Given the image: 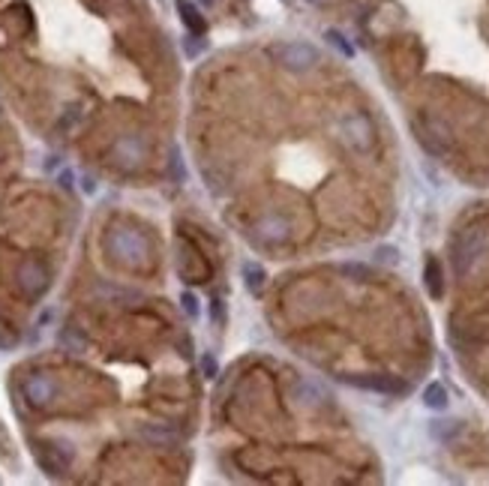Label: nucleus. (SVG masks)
I'll list each match as a JSON object with an SVG mask.
<instances>
[{
	"label": "nucleus",
	"mask_w": 489,
	"mask_h": 486,
	"mask_svg": "<svg viewBox=\"0 0 489 486\" xmlns=\"http://www.w3.org/2000/svg\"><path fill=\"white\" fill-rule=\"evenodd\" d=\"M421 141L433 153H444V150H448V145H451V130L441 120H426L423 130H421Z\"/></svg>",
	"instance_id": "nucleus-10"
},
{
	"label": "nucleus",
	"mask_w": 489,
	"mask_h": 486,
	"mask_svg": "<svg viewBox=\"0 0 489 486\" xmlns=\"http://www.w3.org/2000/svg\"><path fill=\"white\" fill-rule=\"evenodd\" d=\"M217 357H213V354H205V357H201V373H205L207 378H213V376H217Z\"/></svg>",
	"instance_id": "nucleus-20"
},
{
	"label": "nucleus",
	"mask_w": 489,
	"mask_h": 486,
	"mask_svg": "<svg viewBox=\"0 0 489 486\" xmlns=\"http://www.w3.org/2000/svg\"><path fill=\"white\" fill-rule=\"evenodd\" d=\"M105 249L114 255V262H120L126 267H145L150 262V243L141 232L133 228H111L105 237Z\"/></svg>",
	"instance_id": "nucleus-1"
},
{
	"label": "nucleus",
	"mask_w": 489,
	"mask_h": 486,
	"mask_svg": "<svg viewBox=\"0 0 489 486\" xmlns=\"http://www.w3.org/2000/svg\"><path fill=\"white\" fill-rule=\"evenodd\" d=\"M273 57L292 73H307V69L319 63V51L307 46V42H282V46L273 48Z\"/></svg>",
	"instance_id": "nucleus-3"
},
{
	"label": "nucleus",
	"mask_w": 489,
	"mask_h": 486,
	"mask_svg": "<svg viewBox=\"0 0 489 486\" xmlns=\"http://www.w3.org/2000/svg\"><path fill=\"white\" fill-rule=\"evenodd\" d=\"M312 4H327V0H312Z\"/></svg>",
	"instance_id": "nucleus-23"
},
{
	"label": "nucleus",
	"mask_w": 489,
	"mask_h": 486,
	"mask_svg": "<svg viewBox=\"0 0 489 486\" xmlns=\"http://www.w3.org/2000/svg\"><path fill=\"white\" fill-rule=\"evenodd\" d=\"M339 133L354 150H361V153L372 150V145H376V126H372V120L366 118V114L354 111V114H349V118H342Z\"/></svg>",
	"instance_id": "nucleus-2"
},
{
	"label": "nucleus",
	"mask_w": 489,
	"mask_h": 486,
	"mask_svg": "<svg viewBox=\"0 0 489 486\" xmlns=\"http://www.w3.org/2000/svg\"><path fill=\"white\" fill-rule=\"evenodd\" d=\"M54 396H57V384H54L51 376L36 373V376H31V378L24 381V399H27V403H31L34 408H46Z\"/></svg>",
	"instance_id": "nucleus-7"
},
{
	"label": "nucleus",
	"mask_w": 489,
	"mask_h": 486,
	"mask_svg": "<svg viewBox=\"0 0 489 486\" xmlns=\"http://www.w3.org/2000/svg\"><path fill=\"white\" fill-rule=\"evenodd\" d=\"M177 16H180V21H183V27L190 33H195V36H201L207 31V21H205V16L198 12V6L195 4H190V0H177Z\"/></svg>",
	"instance_id": "nucleus-11"
},
{
	"label": "nucleus",
	"mask_w": 489,
	"mask_h": 486,
	"mask_svg": "<svg viewBox=\"0 0 489 486\" xmlns=\"http://www.w3.org/2000/svg\"><path fill=\"white\" fill-rule=\"evenodd\" d=\"M207 4H210V0H207Z\"/></svg>",
	"instance_id": "nucleus-24"
},
{
	"label": "nucleus",
	"mask_w": 489,
	"mask_h": 486,
	"mask_svg": "<svg viewBox=\"0 0 489 486\" xmlns=\"http://www.w3.org/2000/svg\"><path fill=\"white\" fill-rule=\"evenodd\" d=\"M327 42H330L334 48H339L345 57H351V54H354V48H351L349 42H345V36H342V33H336V31H327Z\"/></svg>",
	"instance_id": "nucleus-16"
},
{
	"label": "nucleus",
	"mask_w": 489,
	"mask_h": 486,
	"mask_svg": "<svg viewBox=\"0 0 489 486\" xmlns=\"http://www.w3.org/2000/svg\"><path fill=\"white\" fill-rule=\"evenodd\" d=\"M213 316H217V321L222 324V300H213Z\"/></svg>",
	"instance_id": "nucleus-22"
},
{
	"label": "nucleus",
	"mask_w": 489,
	"mask_h": 486,
	"mask_svg": "<svg viewBox=\"0 0 489 486\" xmlns=\"http://www.w3.org/2000/svg\"><path fill=\"white\" fill-rule=\"evenodd\" d=\"M342 274H349V276H364V279H369V267H364V264H345V267H342Z\"/></svg>",
	"instance_id": "nucleus-21"
},
{
	"label": "nucleus",
	"mask_w": 489,
	"mask_h": 486,
	"mask_svg": "<svg viewBox=\"0 0 489 486\" xmlns=\"http://www.w3.org/2000/svg\"><path fill=\"white\" fill-rule=\"evenodd\" d=\"M19 285H21V291L27 297H39V294H46L48 289V267L42 264L39 259H24L19 264Z\"/></svg>",
	"instance_id": "nucleus-5"
},
{
	"label": "nucleus",
	"mask_w": 489,
	"mask_h": 486,
	"mask_svg": "<svg viewBox=\"0 0 489 486\" xmlns=\"http://www.w3.org/2000/svg\"><path fill=\"white\" fill-rule=\"evenodd\" d=\"M36 460L48 475H63L73 462V448L63 445V441H46V445L36 448Z\"/></svg>",
	"instance_id": "nucleus-6"
},
{
	"label": "nucleus",
	"mask_w": 489,
	"mask_h": 486,
	"mask_svg": "<svg viewBox=\"0 0 489 486\" xmlns=\"http://www.w3.org/2000/svg\"><path fill=\"white\" fill-rule=\"evenodd\" d=\"M61 342H63V346H69L73 351H81L84 346H88V339H84L81 334H76V327H66V331L61 334Z\"/></svg>",
	"instance_id": "nucleus-15"
},
{
	"label": "nucleus",
	"mask_w": 489,
	"mask_h": 486,
	"mask_svg": "<svg viewBox=\"0 0 489 486\" xmlns=\"http://www.w3.org/2000/svg\"><path fill=\"white\" fill-rule=\"evenodd\" d=\"M483 252V234L480 232H463L453 243V270L459 276H465L474 267V262L480 259Z\"/></svg>",
	"instance_id": "nucleus-4"
},
{
	"label": "nucleus",
	"mask_w": 489,
	"mask_h": 486,
	"mask_svg": "<svg viewBox=\"0 0 489 486\" xmlns=\"http://www.w3.org/2000/svg\"><path fill=\"white\" fill-rule=\"evenodd\" d=\"M243 276H247V289H249V291L258 294V291L264 289V270L258 267V264H252V262L243 264Z\"/></svg>",
	"instance_id": "nucleus-14"
},
{
	"label": "nucleus",
	"mask_w": 489,
	"mask_h": 486,
	"mask_svg": "<svg viewBox=\"0 0 489 486\" xmlns=\"http://www.w3.org/2000/svg\"><path fill=\"white\" fill-rule=\"evenodd\" d=\"M16 331H12V327L4 321V319H0V348H12V346H16Z\"/></svg>",
	"instance_id": "nucleus-17"
},
{
	"label": "nucleus",
	"mask_w": 489,
	"mask_h": 486,
	"mask_svg": "<svg viewBox=\"0 0 489 486\" xmlns=\"http://www.w3.org/2000/svg\"><path fill=\"white\" fill-rule=\"evenodd\" d=\"M376 259H379L381 264H396V262H399V249H396V247H379V249H376Z\"/></svg>",
	"instance_id": "nucleus-18"
},
{
	"label": "nucleus",
	"mask_w": 489,
	"mask_h": 486,
	"mask_svg": "<svg viewBox=\"0 0 489 486\" xmlns=\"http://www.w3.org/2000/svg\"><path fill=\"white\" fill-rule=\"evenodd\" d=\"M180 304H183V309H186V316H190V319H198V300H195L192 291H183Z\"/></svg>",
	"instance_id": "nucleus-19"
},
{
	"label": "nucleus",
	"mask_w": 489,
	"mask_h": 486,
	"mask_svg": "<svg viewBox=\"0 0 489 486\" xmlns=\"http://www.w3.org/2000/svg\"><path fill=\"white\" fill-rule=\"evenodd\" d=\"M349 381L364 391H376V393H387V396H402L408 391V384L393 376H364V378H349Z\"/></svg>",
	"instance_id": "nucleus-8"
},
{
	"label": "nucleus",
	"mask_w": 489,
	"mask_h": 486,
	"mask_svg": "<svg viewBox=\"0 0 489 486\" xmlns=\"http://www.w3.org/2000/svg\"><path fill=\"white\" fill-rule=\"evenodd\" d=\"M255 237L264 240V243H282L285 237H289V222H285L282 217H277V213L262 217L255 222Z\"/></svg>",
	"instance_id": "nucleus-9"
},
{
	"label": "nucleus",
	"mask_w": 489,
	"mask_h": 486,
	"mask_svg": "<svg viewBox=\"0 0 489 486\" xmlns=\"http://www.w3.org/2000/svg\"><path fill=\"white\" fill-rule=\"evenodd\" d=\"M423 279H426V291L438 300V297L444 294V276H441V264H438L436 259H429V262H426Z\"/></svg>",
	"instance_id": "nucleus-12"
},
{
	"label": "nucleus",
	"mask_w": 489,
	"mask_h": 486,
	"mask_svg": "<svg viewBox=\"0 0 489 486\" xmlns=\"http://www.w3.org/2000/svg\"><path fill=\"white\" fill-rule=\"evenodd\" d=\"M448 399H451L448 391H444V384H438V381H433L423 391V405L433 408V411H444V408H448Z\"/></svg>",
	"instance_id": "nucleus-13"
}]
</instances>
